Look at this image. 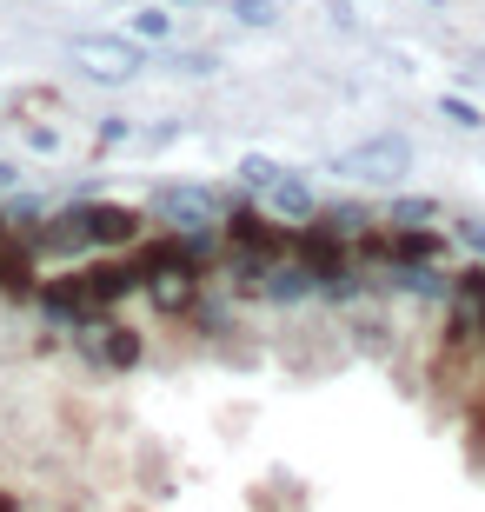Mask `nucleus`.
I'll return each instance as SVG.
<instances>
[{
	"label": "nucleus",
	"mask_w": 485,
	"mask_h": 512,
	"mask_svg": "<svg viewBox=\"0 0 485 512\" xmlns=\"http://www.w3.org/2000/svg\"><path fill=\"white\" fill-rule=\"evenodd\" d=\"M326 20H333V27H346V34H353L359 20H353V7H346V0H333V7H326Z\"/></svg>",
	"instance_id": "obj_20"
},
{
	"label": "nucleus",
	"mask_w": 485,
	"mask_h": 512,
	"mask_svg": "<svg viewBox=\"0 0 485 512\" xmlns=\"http://www.w3.org/2000/svg\"><path fill=\"white\" fill-rule=\"evenodd\" d=\"M127 34L133 40H173V14L160 7V0H153V7H133V14H127Z\"/></svg>",
	"instance_id": "obj_13"
},
{
	"label": "nucleus",
	"mask_w": 485,
	"mask_h": 512,
	"mask_svg": "<svg viewBox=\"0 0 485 512\" xmlns=\"http://www.w3.org/2000/svg\"><path fill=\"white\" fill-rule=\"evenodd\" d=\"M386 280H392V293H406V300H452V273L439 260L432 266H392Z\"/></svg>",
	"instance_id": "obj_9"
},
{
	"label": "nucleus",
	"mask_w": 485,
	"mask_h": 512,
	"mask_svg": "<svg viewBox=\"0 0 485 512\" xmlns=\"http://www.w3.org/2000/svg\"><path fill=\"white\" fill-rule=\"evenodd\" d=\"M120 140H133V120H100V147H120Z\"/></svg>",
	"instance_id": "obj_18"
},
{
	"label": "nucleus",
	"mask_w": 485,
	"mask_h": 512,
	"mask_svg": "<svg viewBox=\"0 0 485 512\" xmlns=\"http://www.w3.org/2000/svg\"><path fill=\"white\" fill-rule=\"evenodd\" d=\"M80 333V353L94 366H107V373H127V366H140V353H147V340L133 333V326H120V320H87V326H74Z\"/></svg>",
	"instance_id": "obj_5"
},
{
	"label": "nucleus",
	"mask_w": 485,
	"mask_h": 512,
	"mask_svg": "<svg viewBox=\"0 0 485 512\" xmlns=\"http://www.w3.org/2000/svg\"><path fill=\"white\" fill-rule=\"evenodd\" d=\"M452 240H459V247H466L472 260H485V213H466V220L452 227Z\"/></svg>",
	"instance_id": "obj_17"
},
{
	"label": "nucleus",
	"mask_w": 485,
	"mask_h": 512,
	"mask_svg": "<svg viewBox=\"0 0 485 512\" xmlns=\"http://www.w3.org/2000/svg\"><path fill=\"white\" fill-rule=\"evenodd\" d=\"M452 306L479 326V346H485V260H472V266L452 273Z\"/></svg>",
	"instance_id": "obj_10"
},
{
	"label": "nucleus",
	"mask_w": 485,
	"mask_h": 512,
	"mask_svg": "<svg viewBox=\"0 0 485 512\" xmlns=\"http://www.w3.org/2000/svg\"><path fill=\"white\" fill-rule=\"evenodd\" d=\"M240 27H280V0H226Z\"/></svg>",
	"instance_id": "obj_16"
},
{
	"label": "nucleus",
	"mask_w": 485,
	"mask_h": 512,
	"mask_svg": "<svg viewBox=\"0 0 485 512\" xmlns=\"http://www.w3.org/2000/svg\"><path fill=\"white\" fill-rule=\"evenodd\" d=\"M339 180H353V187H399L412 173V140L406 133H366L359 147H346L333 160Z\"/></svg>",
	"instance_id": "obj_1"
},
{
	"label": "nucleus",
	"mask_w": 485,
	"mask_h": 512,
	"mask_svg": "<svg viewBox=\"0 0 485 512\" xmlns=\"http://www.w3.org/2000/svg\"><path fill=\"white\" fill-rule=\"evenodd\" d=\"M313 220H319V227H333L339 240H359V233L373 227V207H359V200H333V207H326V200H319Z\"/></svg>",
	"instance_id": "obj_11"
},
{
	"label": "nucleus",
	"mask_w": 485,
	"mask_h": 512,
	"mask_svg": "<svg viewBox=\"0 0 485 512\" xmlns=\"http://www.w3.org/2000/svg\"><path fill=\"white\" fill-rule=\"evenodd\" d=\"M253 293H260V300H273V306H299V300H313V293H319V280H313V266H306V260H293V253H286V260H273L260 273V286H253Z\"/></svg>",
	"instance_id": "obj_7"
},
{
	"label": "nucleus",
	"mask_w": 485,
	"mask_h": 512,
	"mask_svg": "<svg viewBox=\"0 0 485 512\" xmlns=\"http://www.w3.org/2000/svg\"><path fill=\"white\" fill-rule=\"evenodd\" d=\"M432 107H439V120H452V127H466V133L485 127V107H479V100H466V94H439Z\"/></svg>",
	"instance_id": "obj_14"
},
{
	"label": "nucleus",
	"mask_w": 485,
	"mask_h": 512,
	"mask_svg": "<svg viewBox=\"0 0 485 512\" xmlns=\"http://www.w3.org/2000/svg\"><path fill=\"white\" fill-rule=\"evenodd\" d=\"M0 512H20V499H14V493H0Z\"/></svg>",
	"instance_id": "obj_23"
},
{
	"label": "nucleus",
	"mask_w": 485,
	"mask_h": 512,
	"mask_svg": "<svg viewBox=\"0 0 485 512\" xmlns=\"http://www.w3.org/2000/svg\"><path fill=\"white\" fill-rule=\"evenodd\" d=\"M386 220H399V227H432V220H446V207H439L432 193H399L386 207Z\"/></svg>",
	"instance_id": "obj_12"
},
{
	"label": "nucleus",
	"mask_w": 485,
	"mask_h": 512,
	"mask_svg": "<svg viewBox=\"0 0 485 512\" xmlns=\"http://www.w3.org/2000/svg\"><path fill=\"white\" fill-rule=\"evenodd\" d=\"M40 247L27 240V233H14V240H0V300H34L40 293Z\"/></svg>",
	"instance_id": "obj_6"
},
{
	"label": "nucleus",
	"mask_w": 485,
	"mask_h": 512,
	"mask_svg": "<svg viewBox=\"0 0 485 512\" xmlns=\"http://www.w3.org/2000/svg\"><path fill=\"white\" fill-rule=\"evenodd\" d=\"M226 207H233V200H226L220 187H153L147 193V213L167 220V227H220Z\"/></svg>",
	"instance_id": "obj_2"
},
{
	"label": "nucleus",
	"mask_w": 485,
	"mask_h": 512,
	"mask_svg": "<svg viewBox=\"0 0 485 512\" xmlns=\"http://www.w3.org/2000/svg\"><path fill=\"white\" fill-rule=\"evenodd\" d=\"M74 60L94 80H133L140 67H147V40H133V34H87V40H74Z\"/></svg>",
	"instance_id": "obj_3"
},
{
	"label": "nucleus",
	"mask_w": 485,
	"mask_h": 512,
	"mask_svg": "<svg viewBox=\"0 0 485 512\" xmlns=\"http://www.w3.org/2000/svg\"><path fill=\"white\" fill-rule=\"evenodd\" d=\"M14 233H20V220H14L7 207H0V240H14Z\"/></svg>",
	"instance_id": "obj_22"
},
{
	"label": "nucleus",
	"mask_w": 485,
	"mask_h": 512,
	"mask_svg": "<svg viewBox=\"0 0 485 512\" xmlns=\"http://www.w3.org/2000/svg\"><path fill=\"white\" fill-rule=\"evenodd\" d=\"M220 67V54H180V74H213Z\"/></svg>",
	"instance_id": "obj_19"
},
{
	"label": "nucleus",
	"mask_w": 485,
	"mask_h": 512,
	"mask_svg": "<svg viewBox=\"0 0 485 512\" xmlns=\"http://www.w3.org/2000/svg\"><path fill=\"white\" fill-rule=\"evenodd\" d=\"M266 207L280 213V220H293V227H306V220H313L319 213V193H313V180H306V173H293L286 167L280 180H273V193H260Z\"/></svg>",
	"instance_id": "obj_8"
},
{
	"label": "nucleus",
	"mask_w": 485,
	"mask_h": 512,
	"mask_svg": "<svg viewBox=\"0 0 485 512\" xmlns=\"http://www.w3.org/2000/svg\"><path fill=\"white\" fill-rule=\"evenodd\" d=\"M80 220H87V247H140L147 240V207H120V200H80Z\"/></svg>",
	"instance_id": "obj_4"
},
{
	"label": "nucleus",
	"mask_w": 485,
	"mask_h": 512,
	"mask_svg": "<svg viewBox=\"0 0 485 512\" xmlns=\"http://www.w3.org/2000/svg\"><path fill=\"white\" fill-rule=\"evenodd\" d=\"M280 160H266V153H246V160H240V180H246V187H253V193H273V180H280Z\"/></svg>",
	"instance_id": "obj_15"
},
{
	"label": "nucleus",
	"mask_w": 485,
	"mask_h": 512,
	"mask_svg": "<svg viewBox=\"0 0 485 512\" xmlns=\"http://www.w3.org/2000/svg\"><path fill=\"white\" fill-rule=\"evenodd\" d=\"M20 187V160H7V153H0V193H14Z\"/></svg>",
	"instance_id": "obj_21"
}]
</instances>
